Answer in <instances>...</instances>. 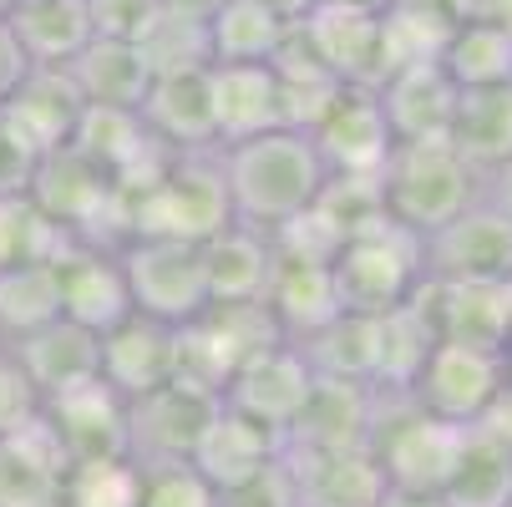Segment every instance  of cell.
Returning <instances> with one entry per match:
<instances>
[{
  "instance_id": "obj_48",
  "label": "cell",
  "mask_w": 512,
  "mask_h": 507,
  "mask_svg": "<svg viewBox=\"0 0 512 507\" xmlns=\"http://www.w3.org/2000/svg\"><path fill=\"white\" fill-rule=\"evenodd\" d=\"M11 6H16V0H0V21H6V16H11Z\"/></svg>"
},
{
  "instance_id": "obj_10",
  "label": "cell",
  "mask_w": 512,
  "mask_h": 507,
  "mask_svg": "<svg viewBox=\"0 0 512 507\" xmlns=\"http://www.w3.org/2000/svg\"><path fill=\"white\" fill-rule=\"evenodd\" d=\"M295 31L345 87H381L386 82V11L320 0Z\"/></svg>"
},
{
  "instance_id": "obj_42",
  "label": "cell",
  "mask_w": 512,
  "mask_h": 507,
  "mask_svg": "<svg viewBox=\"0 0 512 507\" xmlns=\"http://www.w3.org/2000/svg\"><path fill=\"white\" fill-rule=\"evenodd\" d=\"M36 163H41V153L11 127V117L0 112V193H26Z\"/></svg>"
},
{
  "instance_id": "obj_46",
  "label": "cell",
  "mask_w": 512,
  "mask_h": 507,
  "mask_svg": "<svg viewBox=\"0 0 512 507\" xmlns=\"http://www.w3.org/2000/svg\"><path fill=\"white\" fill-rule=\"evenodd\" d=\"M259 6H269L284 26H300V21H305L315 6H320V0H259Z\"/></svg>"
},
{
  "instance_id": "obj_19",
  "label": "cell",
  "mask_w": 512,
  "mask_h": 507,
  "mask_svg": "<svg viewBox=\"0 0 512 507\" xmlns=\"http://www.w3.org/2000/svg\"><path fill=\"white\" fill-rule=\"evenodd\" d=\"M178 376V330L158 325L148 315H132L117 330L102 335V381L122 396L137 401Z\"/></svg>"
},
{
  "instance_id": "obj_34",
  "label": "cell",
  "mask_w": 512,
  "mask_h": 507,
  "mask_svg": "<svg viewBox=\"0 0 512 507\" xmlns=\"http://www.w3.org/2000/svg\"><path fill=\"white\" fill-rule=\"evenodd\" d=\"M436 325L421 310V300L411 295L401 310L381 315V366H376V391L381 396H411L426 355L436 350Z\"/></svg>"
},
{
  "instance_id": "obj_13",
  "label": "cell",
  "mask_w": 512,
  "mask_h": 507,
  "mask_svg": "<svg viewBox=\"0 0 512 507\" xmlns=\"http://www.w3.org/2000/svg\"><path fill=\"white\" fill-rule=\"evenodd\" d=\"M310 137H315L325 168L345 178H381V168L396 153V132L386 122L376 87H345Z\"/></svg>"
},
{
  "instance_id": "obj_50",
  "label": "cell",
  "mask_w": 512,
  "mask_h": 507,
  "mask_svg": "<svg viewBox=\"0 0 512 507\" xmlns=\"http://www.w3.org/2000/svg\"><path fill=\"white\" fill-rule=\"evenodd\" d=\"M411 507H436V502H411Z\"/></svg>"
},
{
  "instance_id": "obj_44",
  "label": "cell",
  "mask_w": 512,
  "mask_h": 507,
  "mask_svg": "<svg viewBox=\"0 0 512 507\" xmlns=\"http://www.w3.org/2000/svg\"><path fill=\"white\" fill-rule=\"evenodd\" d=\"M452 21H492V26H507L512 21V0H447Z\"/></svg>"
},
{
  "instance_id": "obj_17",
  "label": "cell",
  "mask_w": 512,
  "mask_h": 507,
  "mask_svg": "<svg viewBox=\"0 0 512 507\" xmlns=\"http://www.w3.org/2000/svg\"><path fill=\"white\" fill-rule=\"evenodd\" d=\"M41 416L61 437L71 462H92V457H127V401L97 376L66 396L41 401Z\"/></svg>"
},
{
  "instance_id": "obj_11",
  "label": "cell",
  "mask_w": 512,
  "mask_h": 507,
  "mask_svg": "<svg viewBox=\"0 0 512 507\" xmlns=\"http://www.w3.org/2000/svg\"><path fill=\"white\" fill-rule=\"evenodd\" d=\"M310 386H315V371H310V360L300 355V345L279 340V345L249 355L244 366L234 371V381L224 386V406L284 437V431L295 426V416L305 411Z\"/></svg>"
},
{
  "instance_id": "obj_21",
  "label": "cell",
  "mask_w": 512,
  "mask_h": 507,
  "mask_svg": "<svg viewBox=\"0 0 512 507\" xmlns=\"http://www.w3.org/2000/svg\"><path fill=\"white\" fill-rule=\"evenodd\" d=\"M300 507H386L391 482L376 452H284Z\"/></svg>"
},
{
  "instance_id": "obj_38",
  "label": "cell",
  "mask_w": 512,
  "mask_h": 507,
  "mask_svg": "<svg viewBox=\"0 0 512 507\" xmlns=\"http://www.w3.org/2000/svg\"><path fill=\"white\" fill-rule=\"evenodd\" d=\"M137 51H142V61L153 66V77H168V71H198V66H208V31H203V21L158 11V21L142 31Z\"/></svg>"
},
{
  "instance_id": "obj_8",
  "label": "cell",
  "mask_w": 512,
  "mask_h": 507,
  "mask_svg": "<svg viewBox=\"0 0 512 507\" xmlns=\"http://www.w3.org/2000/svg\"><path fill=\"white\" fill-rule=\"evenodd\" d=\"M224 396H213L188 381H168L148 396L127 401V457L148 472V467H183L193 462L203 431L213 426Z\"/></svg>"
},
{
  "instance_id": "obj_39",
  "label": "cell",
  "mask_w": 512,
  "mask_h": 507,
  "mask_svg": "<svg viewBox=\"0 0 512 507\" xmlns=\"http://www.w3.org/2000/svg\"><path fill=\"white\" fill-rule=\"evenodd\" d=\"M142 507H224L213 482L183 462V467H148L142 472Z\"/></svg>"
},
{
  "instance_id": "obj_12",
  "label": "cell",
  "mask_w": 512,
  "mask_h": 507,
  "mask_svg": "<svg viewBox=\"0 0 512 507\" xmlns=\"http://www.w3.org/2000/svg\"><path fill=\"white\" fill-rule=\"evenodd\" d=\"M381 391L360 381L315 376L305 411L284 431V452H365L376 437Z\"/></svg>"
},
{
  "instance_id": "obj_51",
  "label": "cell",
  "mask_w": 512,
  "mask_h": 507,
  "mask_svg": "<svg viewBox=\"0 0 512 507\" xmlns=\"http://www.w3.org/2000/svg\"><path fill=\"white\" fill-rule=\"evenodd\" d=\"M507 305H512V284H507Z\"/></svg>"
},
{
  "instance_id": "obj_35",
  "label": "cell",
  "mask_w": 512,
  "mask_h": 507,
  "mask_svg": "<svg viewBox=\"0 0 512 507\" xmlns=\"http://www.w3.org/2000/svg\"><path fill=\"white\" fill-rule=\"evenodd\" d=\"M61 320V284L56 264H11L0 269V350Z\"/></svg>"
},
{
  "instance_id": "obj_49",
  "label": "cell",
  "mask_w": 512,
  "mask_h": 507,
  "mask_svg": "<svg viewBox=\"0 0 512 507\" xmlns=\"http://www.w3.org/2000/svg\"><path fill=\"white\" fill-rule=\"evenodd\" d=\"M31 507H61V502H56V497H46V502H31Z\"/></svg>"
},
{
  "instance_id": "obj_31",
  "label": "cell",
  "mask_w": 512,
  "mask_h": 507,
  "mask_svg": "<svg viewBox=\"0 0 512 507\" xmlns=\"http://www.w3.org/2000/svg\"><path fill=\"white\" fill-rule=\"evenodd\" d=\"M208 66H254V61H274V51L284 46L289 26L259 6V0H224L208 21Z\"/></svg>"
},
{
  "instance_id": "obj_16",
  "label": "cell",
  "mask_w": 512,
  "mask_h": 507,
  "mask_svg": "<svg viewBox=\"0 0 512 507\" xmlns=\"http://www.w3.org/2000/svg\"><path fill=\"white\" fill-rule=\"evenodd\" d=\"M137 117H142V127H148V137L158 142V148H168V153H203V148H218L208 66L153 77V87H148V97H142Z\"/></svg>"
},
{
  "instance_id": "obj_6",
  "label": "cell",
  "mask_w": 512,
  "mask_h": 507,
  "mask_svg": "<svg viewBox=\"0 0 512 507\" xmlns=\"http://www.w3.org/2000/svg\"><path fill=\"white\" fill-rule=\"evenodd\" d=\"M132 315H148L158 325H193L208 310V274H203V244L188 239H127L117 249Z\"/></svg>"
},
{
  "instance_id": "obj_4",
  "label": "cell",
  "mask_w": 512,
  "mask_h": 507,
  "mask_svg": "<svg viewBox=\"0 0 512 507\" xmlns=\"http://www.w3.org/2000/svg\"><path fill=\"white\" fill-rule=\"evenodd\" d=\"M330 279H335V300L340 315H391L401 310L421 279H426V259H421V234L401 229L396 219H381L371 229L350 234L335 259H330Z\"/></svg>"
},
{
  "instance_id": "obj_45",
  "label": "cell",
  "mask_w": 512,
  "mask_h": 507,
  "mask_svg": "<svg viewBox=\"0 0 512 507\" xmlns=\"http://www.w3.org/2000/svg\"><path fill=\"white\" fill-rule=\"evenodd\" d=\"M482 198H487L492 208H502L507 219H512V158H507L502 168L482 173Z\"/></svg>"
},
{
  "instance_id": "obj_40",
  "label": "cell",
  "mask_w": 512,
  "mask_h": 507,
  "mask_svg": "<svg viewBox=\"0 0 512 507\" xmlns=\"http://www.w3.org/2000/svg\"><path fill=\"white\" fill-rule=\"evenodd\" d=\"M92 6V26L97 36H112V41H142V31H148L158 21V0H87Z\"/></svg>"
},
{
  "instance_id": "obj_5",
  "label": "cell",
  "mask_w": 512,
  "mask_h": 507,
  "mask_svg": "<svg viewBox=\"0 0 512 507\" xmlns=\"http://www.w3.org/2000/svg\"><path fill=\"white\" fill-rule=\"evenodd\" d=\"M467 431L472 426H452V421L426 416L421 406H411V396H381L371 452H376V462L391 482V497H401V502H442Z\"/></svg>"
},
{
  "instance_id": "obj_30",
  "label": "cell",
  "mask_w": 512,
  "mask_h": 507,
  "mask_svg": "<svg viewBox=\"0 0 512 507\" xmlns=\"http://www.w3.org/2000/svg\"><path fill=\"white\" fill-rule=\"evenodd\" d=\"M300 355L310 360V371L325 381H360L376 386L381 366V320L371 315H335L325 330L300 340Z\"/></svg>"
},
{
  "instance_id": "obj_29",
  "label": "cell",
  "mask_w": 512,
  "mask_h": 507,
  "mask_svg": "<svg viewBox=\"0 0 512 507\" xmlns=\"http://www.w3.org/2000/svg\"><path fill=\"white\" fill-rule=\"evenodd\" d=\"M436 507H512V442L492 426H472Z\"/></svg>"
},
{
  "instance_id": "obj_18",
  "label": "cell",
  "mask_w": 512,
  "mask_h": 507,
  "mask_svg": "<svg viewBox=\"0 0 512 507\" xmlns=\"http://www.w3.org/2000/svg\"><path fill=\"white\" fill-rule=\"evenodd\" d=\"M11 360L31 381V391L41 401H51V396H66V391H77V386L102 376V335L71 325V320H51L36 335L16 340Z\"/></svg>"
},
{
  "instance_id": "obj_20",
  "label": "cell",
  "mask_w": 512,
  "mask_h": 507,
  "mask_svg": "<svg viewBox=\"0 0 512 507\" xmlns=\"http://www.w3.org/2000/svg\"><path fill=\"white\" fill-rule=\"evenodd\" d=\"M386 122L396 132V142H436L452 137V117H457V82L442 71V61H411L376 87Z\"/></svg>"
},
{
  "instance_id": "obj_14",
  "label": "cell",
  "mask_w": 512,
  "mask_h": 507,
  "mask_svg": "<svg viewBox=\"0 0 512 507\" xmlns=\"http://www.w3.org/2000/svg\"><path fill=\"white\" fill-rule=\"evenodd\" d=\"M56 284H61V320L82 325L92 335H107L122 320H132V295H127V274H122L117 249L71 244L56 259Z\"/></svg>"
},
{
  "instance_id": "obj_1",
  "label": "cell",
  "mask_w": 512,
  "mask_h": 507,
  "mask_svg": "<svg viewBox=\"0 0 512 507\" xmlns=\"http://www.w3.org/2000/svg\"><path fill=\"white\" fill-rule=\"evenodd\" d=\"M218 163H224L234 219L254 224L264 234L300 219L330 178L315 137L295 132V127H274V132L229 142V148H218Z\"/></svg>"
},
{
  "instance_id": "obj_7",
  "label": "cell",
  "mask_w": 512,
  "mask_h": 507,
  "mask_svg": "<svg viewBox=\"0 0 512 507\" xmlns=\"http://www.w3.org/2000/svg\"><path fill=\"white\" fill-rule=\"evenodd\" d=\"M507 381H512V355L436 340V350L426 355V366L411 386V406L452 426H482L497 411Z\"/></svg>"
},
{
  "instance_id": "obj_37",
  "label": "cell",
  "mask_w": 512,
  "mask_h": 507,
  "mask_svg": "<svg viewBox=\"0 0 512 507\" xmlns=\"http://www.w3.org/2000/svg\"><path fill=\"white\" fill-rule=\"evenodd\" d=\"M61 507H142V467L132 457H92L71 462L61 487Z\"/></svg>"
},
{
  "instance_id": "obj_28",
  "label": "cell",
  "mask_w": 512,
  "mask_h": 507,
  "mask_svg": "<svg viewBox=\"0 0 512 507\" xmlns=\"http://www.w3.org/2000/svg\"><path fill=\"white\" fill-rule=\"evenodd\" d=\"M66 71L87 107H112V112H137L153 87V66L142 61V51L132 41H112V36H97Z\"/></svg>"
},
{
  "instance_id": "obj_25",
  "label": "cell",
  "mask_w": 512,
  "mask_h": 507,
  "mask_svg": "<svg viewBox=\"0 0 512 507\" xmlns=\"http://www.w3.org/2000/svg\"><path fill=\"white\" fill-rule=\"evenodd\" d=\"M208 92H213L218 148L284 127L279 122V77H274L269 61H254V66H208Z\"/></svg>"
},
{
  "instance_id": "obj_23",
  "label": "cell",
  "mask_w": 512,
  "mask_h": 507,
  "mask_svg": "<svg viewBox=\"0 0 512 507\" xmlns=\"http://www.w3.org/2000/svg\"><path fill=\"white\" fill-rule=\"evenodd\" d=\"M279 452H284L279 431H269V426H259V421H249L229 406H218L213 426L203 431V442L193 452V467L213 482L218 497H224V492L254 482L269 462H279Z\"/></svg>"
},
{
  "instance_id": "obj_2",
  "label": "cell",
  "mask_w": 512,
  "mask_h": 507,
  "mask_svg": "<svg viewBox=\"0 0 512 507\" xmlns=\"http://www.w3.org/2000/svg\"><path fill=\"white\" fill-rule=\"evenodd\" d=\"M122 203H127V239H188V244H203L218 229L234 224V203H229L218 148L173 153L168 168L148 188L122 193Z\"/></svg>"
},
{
  "instance_id": "obj_43",
  "label": "cell",
  "mask_w": 512,
  "mask_h": 507,
  "mask_svg": "<svg viewBox=\"0 0 512 507\" xmlns=\"http://www.w3.org/2000/svg\"><path fill=\"white\" fill-rule=\"evenodd\" d=\"M26 71H31V56H26L21 36L11 31V21H0V107L16 97V87L26 82Z\"/></svg>"
},
{
  "instance_id": "obj_22",
  "label": "cell",
  "mask_w": 512,
  "mask_h": 507,
  "mask_svg": "<svg viewBox=\"0 0 512 507\" xmlns=\"http://www.w3.org/2000/svg\"><path fill=\"white\" fill-rule=\"evenodd\" d=\"M208 305H259L274 279V239L254 224H229L203 239Z\"/></svg>"
},
{
  "instance_id": "obj_15",
  "label": "cell",
  "mask_w": 512,
  "mask_h": 507,
  "mask_svg": "<svg viewBox=\"0 0 512 507\" xmlns=\"http://www.w3.org/2000/svg\"><path fill=\"white\" fill-rule=\"evenodd\" d=\"M416 300H421V310L431 315V325H436V335H442V340L512 355V305H507V284L421 279Z\"/></svg>"
},
{
  "instance_id": "obj_33",
  "label": "cell",
  "mask_w": 512,
  "mask_h": 507,
  "mask_svg": "<svg viewBox=\"0 0 512 507\" xmlns=\"http://www.w3.org/2000/svg\"><path fill=\"white\" fill-rule=\"evenodd\" d=\"M436 61L457 82V92L512 87V31L492 21H457L442 51H436Z\"/></svg>"
},
{
  "instance_id": "obj_41",
  "label": "cell",
  "mask_w": 512,
  "mask_h": 507,
  "mask_svg": "<svg viewBox=\"0 0 512 507\" xmlns=\"http://www.w3.org/2000/svg\"><path fill=\"white\" fill-rule=\"evenodd\" d=\"M41 411V396L31 391V381L21 376V366L11 360V350H0V442L21 431L31 416Z\"/></svg>"
},
{
  "instance_id": "obj_26",
  "label": "cell",
  "mask_w": 512,
  "mask_h": 507,
  "mask_svg": "<svg viewBox=\"0 0 512 507\" xmlns=\"http://www.w3.org/2000/svg\"><path fill=\"white\" fill-rule=\"evenodd\" d=\"M264 305H269V315H274V325H279V335H284L289 345L310 340L315 330H325V325L340 315L330 264L274 254V279H269Z\"/></svg>"
},
{
  "instance_id": "obj_32",
  "label": "cell",
  "mask_w": 512,
  "mask_h": 507,
  "mask_svg": "<svg viewBox=\"0 0 512 507\" xmlns=\"http://www.w3.org/2000/svg\"><path fill=\"white\" fill-rule=\"evenodd\" d=\"M447 142H452V148H457L477 173L502 168V163L512 158V87L462 92Z\"/></svg>"
},
{
  "instance_id": "obj_36",
  "label": "cell",
  "mask_w": 512,
  "mask_h": 507,
  "mask_svg": "<svg viewBox=\"0 0 512 507\" xmlns=\"http://www.w3.org/2000/svg\"><path fill=\"white\" fill-rule=\"evenodd\" d=\"M71 244L61 224H51L31 193H0V269L11 264H56Z\"/></svg>"
},
{
  "instance_id": "obj_24",
  "label": "cell",
  "mask_w": 512,
  "mask_h": 507,
  "mask_svg": "<svg viewBox=\"0 0 512 507\" xmlns=\"http://www.w3.org/2000/svg\"><path fill=\"white\" fill-rule=\"evenodd\" d=\"M0 112H6L11 127L46 158V153H56V148H66V142H71V132H77L87 102H82V92H77V82H71L66 66H31L26 82L16 87V97L0 107Z\"/></svg>"
},
{
  "instance_id": "obj_9",
  "label": "cell",
  "mask_w": 512,
  "mask_h": 507,
  "mask_svg": "<svg viewBox=\"0 0 512 507\" xmlns=\"http://www.w3.org/2000/svg\"><path fill=\"white\" fill-rule=\"evenodd\" d=\"M426 279L447 284H512V219L477 198L452 224L421 239Z\"/></svg>"
},
{
  "instance_id": "obj_3",
  "label": "cell",
  "mask_w": 512,
  "mask_h": 507,
  "mask_svg": "<svg viewBox=\"0 0 512 507\" xmlns=\"http://www.w3.org/2000/svg\"><path fill=\"white\" fill-rule=\"evenodd\" d=\"M381 198H386V219L426 239L482 198V173L447 137L396 142L391 163L381 168Z\"/></svg>"
},
{
  "instance_id": "obj_27",
  "label": "cell",
  "mask_w": 512,
  "mask_h": 507,
  "mask_svg": "<svg viewBox=\"0 0 512 507\" xmlns=\"http://www.w3.org/2000/svg\"><path fill=\"white\" fill-rule=\"evenodd\" d=\"M6 21L21 36L31 66H71L97 41L87 0H16Z\"/></svg>"
},
{
  "instance_id": "obj_47",
  "label": "cell",
  "mask_w": 512,
  "mask_h": 507,
  "mask_svg": "<svg viewBox=\"0 0 512 507\" xmlns=\"http://www.w3.org/2000/svg\"><path fill=\"white\" fill-rule=\"evenodd\" d=\"M163 11H173V16H188V21H208L224 0H158Z\"/></svg>"
}]
</instances>
